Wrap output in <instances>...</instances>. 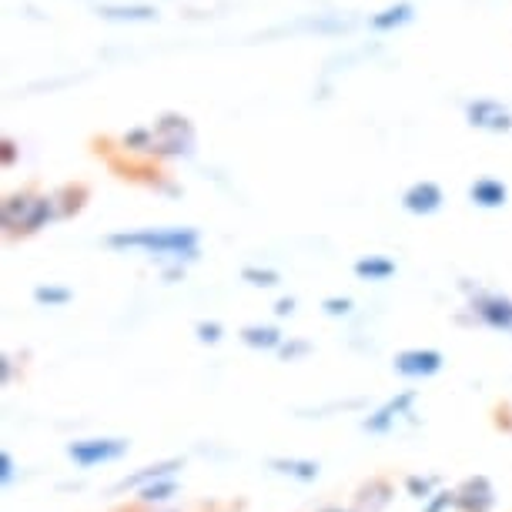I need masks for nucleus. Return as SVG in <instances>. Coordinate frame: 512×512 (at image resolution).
<instances>
[{
	"label": "nucleus",
	"mask_w": 512,
	"mask_h": 512,
	"mask_svg": "<svg viewBox=\"0 0 512 512\" xmlns=\"http://www.w3.org/2000/svg\"><path fill=\"white\" fill-rule=\"evenodd\" d=\"M111 248H144L151 255H175L195 258L198 235L191 228H168V231H134V235H114Z\"/></svg>",
	"instance_id": "obj_1"
},
{
	"label": "nucleus",
	"mask_w": 512,
	"mask_h": 512,
	"mask_svg": "<svg viewBox=\"0 0 512 512\" xmlns=\"http://www.w3.org/2000/svg\"><path fill=\"white\" fill-rule=\"evenodd\" d=\"M54 218V201L51 198H31V195H14L4 201V228L7 231H41L47 221Z\"/></svg>",
	"instance_id": "obj_2"
},
{
	"label": "nucleus",
	"mask_w": 512,
	"mask_h": 512,
	"mask_svg": "<svg viewBox=\"0 0 512 512\" xmlns=\"http://www.w3.org/2000/svg\"><path fill=\"white\" fill-rule=\"evenodd\" d=\"M128 452V442L124 439H84L67 446V456H71L77 466H98V462H111Z\"/></svg>",
	"instance_id": "obj_3"
},
{
	"label": "nucleus",
	"mask_w": 512,
	"mask_h": 512,
	"mask_svg": "<svg viewBox=\"0 0 512 512\" xmlns=\"http://www.w3.org/2000/svg\"><path fill=\"white\" fill-rule=\"evenodd\" d=\"M442 369V355L436 349H409V352H399L395 355V372L402 375H436Z\"/></svg>",
	"instance_id": "obj_4"
},
{
	"label": "nucleus",
	"mask_w": 512,
	"mask_h": 512,
	"mask_svg": "<svg viewBox=\"0 0 512 512\" xmlns=\"http://www.w3.org/2000/svg\"><path fill=\"white\" fill-rule=\"evenodd\" d=\"M469 124L472 128H486V131H509L512 114L502 108L499 101H476V104H469Z\"/></svg>",
	"instance_id": "obj_5"
},
{
	"label": "nucleus",
	"mask_w": 512,
	"mask_h": 512,
	"mask_svg": "<svg viewBox=\"0 0 512 512\" xmlns=\"http://www.w3.org/2000/svg\"><path fill=\"white\" fill-rule=\"evenodd\" d=\"M476 315L492 328H502V332H512V302L499 295H482L476 298Z\"/></svg>",
	"instance_id": "obj_6"
},
{
	"label": "nucleus",
	"mask_w": 512,
	"mask_h": 512,
	"mask_svg": "<svg viewBox=\"0 0 512 512\" xmlns=\"http://www.w3.org/2000/svg\"><path fill=\"white\" fill-rule=\"evenodd\" d=\"M402 201L412 215H432V211H439V205H442V188L436 181H419V185H412L405 191Z\"/></svg>",
	"instance_id": "obj_7"
},
{
	"label": "nucleus",
	"mask_w": 512,
	"mask_h": 512,
	"mask_svg": "<svg viewBox=\"0 0 512 512\" xmlns=\"http://www.w3.org/2000/svg\"><path fill=\"white\" fill-rule=\"evenodd\" d=\"M456 502L466 512H486L492 506V486L482 476L479 479H469L466 486L456 492Z\"/></svg>",
	"instance_id": "obj_8"
},
{
	"label": "nucleus",
	"mask_w": 512,
	"mask_h": 512,
	"mask_svg": "<svg viewBox=\"0 0 512 512\" xmlns=\"http://www.w3.org/2000/svg\"><path fill=\"white\" fill-rule=\"evenodd\" d=\"M175 469H181V462H178V459L161 462V466H148V469L134 472V476H128V479H121L118 486H114V492H124V489H134V486H148V482H154V479L171 476V472H175Z\"/></svg>",
	"instance_id": "obj_9"
},
{
	"label": "nucleus",
	"mask_w": 512,
	"mask_h": 512,
	"mask_svg": "<svg viewBox=\"0 0 512 512\" xmlns=\"http://www.w3.org/2000/svg\"><path fill=\"white\" fill-rule=\"evenodd\" d=\"M472 201L482 208H499V205H506V185L496 178H482L472 185Z\"/></svg>",
	"instance_id": "obj_10"
},
{
	"label": "nucleus",
	"mask_w": 512,
	"mask_h": 512,
	"mask_svg": "<svg viewBox=\"0 0 512 512\" xmlns=\"http://www.w3.org/2000/svg\"><path fill=\"white\" fill-rule=\"evenodd\" d=\"M409 405H412V392H405V395H399V399H395V402L385 405V409L375 412V419L365 422V429H369V432H385V429H389V425H392L395 415H402L405 409H409Z\"/></svg>",
	"instance_id": "obj_11"
},
{
	"label": "nucleus",
	"mask_w": 512,
	"mask_h": 512,
	"mask_svg": "<svg viewBox=\"0 0 512 512\" xmlns=\"http://www.w3.org/2000/svg\"><path fill=\"white\" fill-rule=\"evenodd\" d=\"M355 272H359L362 278H369V282H382V278L395 275V265L385 262V258H365V262L355 265Z\"/></svg>",
	"instance_id": "obj_12"
},
{
	"label": "nucleus",
	"mask_w": 512,
	"mask_h": 512,
	"mask_svg": "<svg viewBox=\"0 0 512 512\" xmlns=\"http://www.w3.org/2000/svg\"><path fill=\"white\" fill-rule=\"evenodd\" d=\"M241 338H245L248 345H255V349H275L278 345V328H258V325H251V328H245V332H241Z\"/></svg>",
	"instance_id": "obj_13"
},
{
	"label": "nucleus",
	"mask_w": 512,
	"mask_h": 512,
	"mask_svg": "<svg viewBox=\"0 0 512 512\" xmlns=\"http://www.w3.org/2000/svg\"><path fill=\"white\" fill-rule=\"evenodd\" d=\"M412 17V7L409 4H399V7H389V11H382L379 17L372 21V27H379V31H389V27H399Z\"/></svg>",
	"instance_id": "obj_14"
},
{
	"label": "nucleus",
	"mask_w": 512,
	"mask_h": 512,
	"mask_svg": "<svg viewBox=\"0 0 512 512\" xmlns=\"http://www.w3.org/2000/svg\"><path fill=\"white\" fill-rule=\"evenodd\" d=\"M272 466L278 472H288V476H298V479H315L318 476V462H288V459H275Z\"/></svg>",
	"instance_id": "obj_15"
},
{
	"label": "nucleus",
	"mask_w": 512,
	"mask_h": 512,
	"mask_svg": "<svg viewBox=\"0 0 512 512\" xmlns=\"http://www.w3.org/2000/svg\"><path fill=\"white\" fill-rule=\"evenodd\" d=\"M178 492V486L175 482H168V479H154V482H148V486L141 489V499L144 502H161V499H171Z\"/></svg>",
	"instance_id": "obj_16"
},
{
	"label": "nucleus",
	"mask_w": 512,
	"mask_h": 512,
	"mask_svg": "<svg viewBox=\"0 0 512 512\" xmlns=\"http://www.w3.org/2000/svg\"><path fill=\"white\" fill-rule=\"evenodd\" d=\"M104 17H114V21H151L154 11H151V7H124V11H118V7H108Z\"/></svg>",
	"instance_id": "obj_17"
},
{
	"label": "nucleus",
	"mask_w": 512,
	"mask_h": 512,
	"mask_svg": "<svg viewBox=\"0 0 512 512\" xmlns=\"http://www.w3.org/2000/svg\"><path fill=\"white\" fill-rule=\"evenodd\" d=\"M37 302H47V305H64L67 298H71V292L67 288H37Z\"/></svg>",
	"instance_id": "obj_18"
},
{
	"label": "nucleus",
	"mask_w": 512,
	"mask_h": 512,
	"mask_svg": "<svg viewBox=\"0 0 512 512\" xmlns=\"http://www.w3.org/2000/svg\"><path fill=\"white\" fill-rule=\"evenodd\" d=\"M245 278H248L251 285H265V288L278 285V275L275 272H255V268H245Z\"/></svg>",
	"instance_id": "obj_19"
},
{
	"label": "nucleus",
	"mask_w": 512,
	"mask_h": 512,
	"mask_svg": "<svg viewBox=\"0 0 512 512\" xmlns=\"http://www.w3.org/2000/svg\"><path fill=\"white\" fill-rule=\"evenodd\" d=\"M198 338H201V342H218V338H221V325L218 322H201L198 325Z\"/></svg>",
	"instance_id": "obj_20"
},
{
	"label": "nucleus",
	"mask_w": 512,
	"mask_h": 512,
	"mask_svg": "<svg viewBox=\"0 0 512 512\" xmlns=\"http://www.w3.org/2000/svg\"><path fill=\"white\" fill-rule=\"evenodd\" d=\"M349 308H352L349 298H328V302H325V312L328 315H345Z\"/></svg>",
	"instance_id": "obj_21"
},
{
	"label": "nucleus",
	"mask_w": 512,
	"mask_h": 512,
	"mask_svg": "<svg viewBox=\"0 0 512 512\" xmlns=\"http://www.w3.org/2000/svg\"><path fill=\"white\" fill-rule=\"evenodd\" d=\"M405 486H409V492H412V496H419V499H425V492H429V479H409V482H405Z\"/></svg>",
	"instance_id": "obj_22"
},
{
	"label": "nucleus",
	"mask_w": 512,
	"mask_h": 512,
	"mask_svg": "<svg viewBox=\"0 0 512 512\" xmlns=\"http://www.w3.org/2000/svg\"><path fill=\"white\" fill-rule=\"evenodd\" d=\"M452 502H456V492H442V496H439L436 502H432V506L425 509V512H442L446 506H452Z\"/></svg>",
	"instance_id": "obj_23"
},
{
	"label": "nucleus",
	"mask_w": 512,
	"mask_h": 512,
	"mask_svg": "<svg viewBox=\"0 0 512 512\" xmlns=\"http://www.w3.org/2000/svg\"><path fill=\"white\" fill-rule=\"evenodd\" d=\"M11 469H14V462H11V456L4 452V456H0V479L11 482Z\"/></svg>",
	"instance_id": "obj_24"
},
{
	"label": "nucleus",
	"mask_w": 512,
	"mask_h": 512,
	"mask_svg": "<svg viewBox=\"0 0 512 512\" xmlns=\"http://www.w3.org/2000/svg\"><path fill=\"white\" fill-rule=\"evenodd\" d=\"M292 308H295V302H292V298H285V302H278L275 312H278V315H292Z\"/></svg>",
	"instance_id": "obj_25"
},
{
	"label": "nucleus",
	"mask_w": 512,
	"mask_h": 512,
	"mask_svg": "<svg viewBox=\"0 0 512 512\" xmlns=\"http://www.w3.org/2000/svg\"><path fill=\"white\" fill-rule=\"evenodd\" d=\"M322 512H342V509H322Z\"/></svg>",
	"instance_id": "obj_26"
}]
</instances>
